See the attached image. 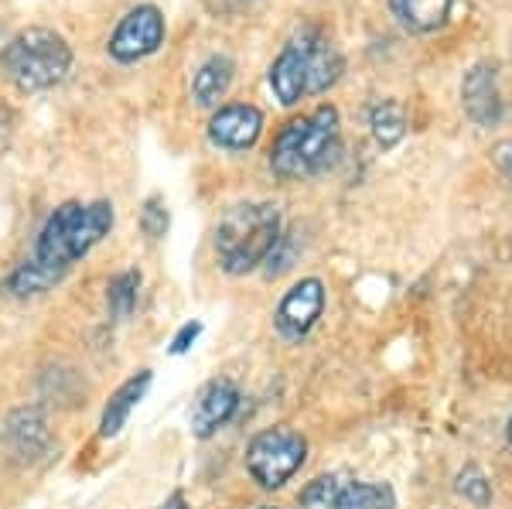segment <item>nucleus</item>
<instances>
[{"mask_svg": "<svg viewBox=\"0 0 512 509\" xmlns=\"http://www.w3.org/2000/svg\"><path fill=\"white\" fill-rule=\"evenodd\" d=\"M506 441H509V448H512V417H509V424H506Z\"/></svg>", "mask_w": 512, "mask_h": 509, "instance_id": "27", "label": "nucleus"}, {"mask_svg": "<svg viewBox=\"0 0 512 509\" xmlns=\"http://www.w3.org/2000/svg\"><path fill=\"white\" fill-rule=\"evenodd\" d=\"M284 233L274 202H243L226 209L216 226V260L229 277H243L263 267L274 243Z\"/></svg>", "mask_w": 512, "mask_h": 509, "instance_id": "4", "label": "nucleus"}, {"mask_svg": "<svg viewBox=\"0 0 512 509\" xmlns=\"http://www.w3.org/2000/svg\"><path fill=\"white\" fill-rule=\"evenodd\" d=\"M304 462H308V438L287 424L253 434V441L246 445V472L267 492L284 489L304 469Z\"/></svg>", "mask_w": 512, "mask_h": 509, "instance_id": "6", "label": "nucleus"}, {"mask_svg": "<svg viewBox=\"0 0 512 509\" xmlns=\"http://www.w3.org/2000/svg\"><path fill=\"white\" fill-rule=\"evenodd\" d=\"M335 509H396V492L386 482H349L338 489Z\"/></svg>", "mask_w": 512, "mask_h": 509, "instance_id": "17", "label": "nucleus"}, {"mask_svg": "<svg viewBox=\"0 0 512 509\" xmlns=\"http://www.w3.org/2000/svg\"><path fill=\"white\" fill-rule=\"evenodd\" d=\"M294 257H297L294 233H280V240L274 243L270 257L263 260V274H267V277H280L284 270H291V267H294Z\"/></svg>", "mask_w": 512, "mask_h": 509, "instance_id": "22", "label": "nucleus"}, {"mask_svg": "<svg viewBox=\"0 0 512 509\" xmlns=\"http://www.w3.org/2000/svg\"><path fill=\"white\" fill-rule=\"evenodd\" d=\"M151 383H154L151 369H137L134 376H127V380L110 393V400H106V407H103V417H99V438H117V434L127 428L130 414H134L140 407V400L147 397Z\"/></svg>", "mask_w": 512, "mask_h": 509, "instance_id": "13", "label": "nucleus"}, {"mask_svg": "<svg viewBox=\"0 0 512 509\" xmlns=\"http://www.w3.org/2000/svg\"><path fill=\"white\" fill-rule=\"evenodd\" d=\"M0 438H4V448L11 451V458H18L21 465H35L52 451V428H48L41 407L11 410Z\"/></svg>", "mask_w": 512, "mask_h": 509, "instance_id": "10", "label": "nucleus"}, {"mask_svg": "<svg viewBox=\"0 0 512 509\" xmlns=\"http://www.w3.org/2000/svg\"><path fill=\"white\" fill-rule=\"evenodd\" d=\"M454 489H458V496H465L468 503H475L478 509L492 503V482L485 479V472L478 469V465H465V469L458 472Z\"/></svg>", "mask_w": 512, "mask_h": 509, "instance_id": "20", "label": "nucleus"}, {"mask_svg": "<svg viewBox=\"0 0 512 509\" xmlns=\"http://www.w3.org/2000/svg\"><path fill=\"white\" fill-rule=\"evenodd\" d=\"M342 76V55L318 28H304L270 65V89L280 106H297L308 93H325Z\"/></svg>", "mask_w": 512, "mask_h": 509, "instance_id": "3", "label": "nucleus"}, {"mask_svg": "<svg viewBox=\"0 0 512 509\" xmlns=\"http://www.w3.org/2000/svg\"><path fill=\"white\" fill-rule=\"evenodd\" d=\"M390 11L410 35H431L448 21L451 0H390Z\"/></svg>", "mask_w": 512, "mask_h": 509, "instance_id": "15", "label": "nucleus"}, {"mask_svg": "<svg viewBox=\"0 0 512 509\" xmlns=\"http://www.w3.org/2000/svg\"><path fill=\"white\" fill-rule=\"evenodd\" d=\"M495 164H499L502 171L512 178V141H506V144H499L495 147Z\"/></svg>", "mask_w": 512, "mask_h": 509, "instance_id": "24", "label": "nucleus"}, {"mask_svg": "<svg viewBox=\"0 0 512 509\" xmlns=\"http://www.w3.org/2000/svg\"><path fill=\"white\" fill-rule=\"evenodd\" d=\"M168 226H171L168 205H164L161 195H151V199L140 205V229H144V236H151V240H161V236L168 233Z\"/></svg>", "mask_w": 512, "mask_h": 509, "instance_id": "21", "label": "nucleus"}, {"mask_svg": "<svg viewBox=\"0 0 512 509\" xmlns=\"http://www.w3.org/2000/svg\"><path fill=\"white\" fill-rule=\"evenodd\" d=\"M236 65L229 55H209L202 65H198L195 79H192V100L198 106H219L226 100L229 86H233Z\"/></svg>", "mask_w": 512, "mask_h": 509, "instance_id": "14", "label": "nucleus"}, {"mask_svg": "<svg viewBox=\"0 0 512 509\" xmlns=\"http://www.w3.org/2000/svg\"><path fill=\"white\" fill-rule=\"evenodd\" d=\"M236 410H239V387L233 380H226V376H219V380H209L195 393L192 410H188V428H192L195 438L205 441L226 428L236 417Z\"/></svg>", "mask_w": 512, "mask_h": 509, "instance_id": "9", "label": "nucleus"}, {"mask_svg": "<svg viewBox=\"0 0 512 509\" xmlns=\"http://www.w3.org/2000/svg\"><path fill=\"white\" fill-rule=\"evenodd\" d=\"M7 123H11V110H4V106H0V130H4Z\"/></svg>", "mask_w": 512, "mask_h": 509, "instance_id": "26", "label": "nucleus"}, {"mask_svg": "<svg viewBox=\"0 0 512 509\" xmlns=\"http://www.w3.org/2000/svg\"><path fill=\"white\" fill-rule=\"evenodd\" d=\"M256 509H280V506H256Z\"/></svg>", "mask_w": 512, "mask_h": 509, "instance_id": "28", "label": "nucleus"}, {"mask_svg": "<svg viewBox=\"0 0 512 509\" xmlns=\"http://www.w3.org/2000/svg\"><path fill=\"white\" fill-rule=\"evenodd\" d=\"M4 69L11 82L24 93H45L69 79L72 72V48L59 31L52 28H28L7 45Z\"/></svg>", "mask_w": 512, "mask_h": 509, "instance_id": "5", "label": "nucleus"}, {"mask_svg": "<svg viewBox=\"0 0 512 509\" xmlns=\"http://www.w3.org/2000/svg\"><path fill=\"white\" fill-rule=\"evenodd\" d=\"M342 154V120L332 103H321L318 110L287 120L270 147V171L277 178H308L332 168Z\"/></svg>", "mask_w": 512, "mask_h": 509, "instance_id": "2", "label": "nucleus"}, {"mask_svg": "<svg viewBox=\"0 0 512 509\" xmlns=\"http://www.w3.org/2000/svg\"><path fill=\"white\" fill-rule=\"evenodd\" d=\"M461 103L465 113L478 127H492L502 120V93H499V72L489 62H478L461 82Z\"/></svg>", "mask_w": 512, "mask_h": 509, "instance_id": "12", "label": "nucleus"}, {"mask_svg": "<svg viewBox=\"0 0 512 509\" xmlns=\"http://www.w3.org/2000/svg\"><path fill=\"white\" fill-rule=\"evenodd\" d=\"M164 35H168V24H164L161 7L137 4L117 21L110 41H106V52H110L113 62L134 65V62H144L147 55L158 52L164 45Z\"/></svg>", "mask_w": 512, "mask_h": 509, "instance_id": "7", "label": "nucleus"}, {"mask_svg": "<svg viewBox=\"0 0 512 509\" xmlns=\"http://www.w3.org/2000/svg\"><path fill=\"white\" fill-rule=\"evenodd\" d=\"M140 284H144V277H140L137 267H127L110 277V284H106V311H110L113 322H130L134 318L140 301Z\"/></svg>", "mask_w": 512, "mask_h": 509, "instance_id": "16", "label": "nucleus"}, {"mask_svg": "<svg viewBox=\"0 0 512 509\" xmlns=\"http://www.w3.org/2000/svg\"><path fill=\"white\" fill-rule=\"evenodd\" d=\"M158 509H188V499H185V492H171L168 499L158 506Z\"/></svg>", "mask_w": 512, "mask_h": 509, "instance_id": "25", "label": "nucleus"}, {"mask_svg": "<svg viewBox=\"0 0 512 509\" xmlns=\"http://www.w3.org/2000/svg\"><path fill=\"white\" fill-rule=\"evenodd\" d=\"M113 223H117V209L106 199L62 202L38 229L28 257L7 274L4 291L21 301L52 291L82 257H89L110 236Z\"/></svg>", "mask_w": 512, "mask_h": 509, "instance_id": "1", "label": "nucleus"}, {"mask_svg": "<svg viewBox=\"0 0 512 509\" xmlns=\"http://www.w3.org/2000/svg\"><path fill=\"white\" fill-rule=\"evenodd\" d=\"M263 134V113L253 103H226L212 113L209 120V141L219 151L239 154L250 151Z\"/></svg>", "mask_w": 512, "mask_h": 509, "instance_id": "11", "label": "nucleus"}, {"mask_svg": "<svg viewBox=\"0 0 512 509\" xmlns=\"http://www.w3.org/2000/svg\"><path fill=\"white\" fill-rule=\"evenodd\" d=\"M198 335H202V322H198V318H195V322H185L175 332V339H171L168 352H171V356H185V352L198 342Z\"/></svg>", "mask_w": 512, "mask_h": 509, "instance_id": "23", "label": "nucleus"}, {"mask_svg": "<svg viewBox=\"0 0 512 509\" xmlns=\"http://www.w3.org/2000/svg\"><path fill=\"white\" fill-rule=\"evenodd\" d=\"M338 489H342V482H338L335 475H318V479H311L308 486L301 489L297 503H301V509H335Z\"/></svg>", "mask_w": 512, "mask_h": 509, "instance_id": "19", "label": "nucleus"}, {"mask_svg": "<svg viewBox=\"0 0 512 509\" xmlns=\"http://www.w3.org/2000/svg\"><path fill=\"white\" fill-rule=\"evenodd\" d=\"M369 127H373L376 144H383V147L400 144L403 134H407V120H403V110L396 103L373 106V113H369Z\"/></svg>", "mask_w": 512, "mask_h": 509, "instance_id": "18", "label": "nucleus"}, {"mask_svg": "<svg viewBox=\"0 0 512 509\" xmlns=\"http://www.w3.org/2000/svg\"><path fill=\"white\" fill-rule=\"evenodd\" d=\"M321 311H325V284L321 277H301L291 284V291L280 298L274 311V328L284 342H301L318 325Z\"/></svg>", "mask_w": 512, "mask_h": 509, "instance_id": "8", "label": "nucleus"}]
</instances>
